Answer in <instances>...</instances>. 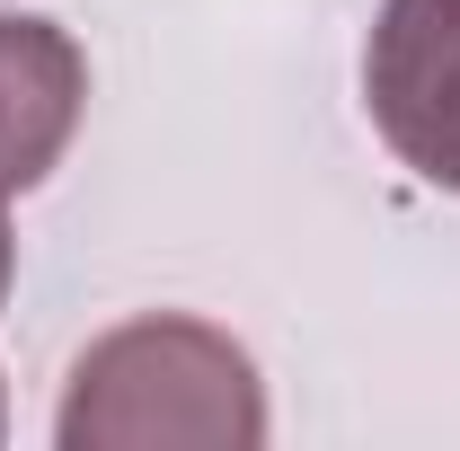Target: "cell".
<instances>
[{"label": "cell", "instance_id": "6da1fadb", "mask_svg": "<svg viewBox=\"0 0 460 451\" xmlns=\"http://www.w3.org/2000/svg\"><path fill=\"white\" fill-rule=\"evenodd\" d=\"M266 398L248 354L195 319H142L80 354L62 398V443H257Z\"/></svg>", "mask_w": 460, "mask_h": 451}, {"label": "cell", "instance_id": "7a4b0ae2", "mask_svg": "<svg viewBox=\"0 0 460 451\" xmlns=\"http://www.w3.org/2000/svg\"><path fill=\"white\" fill-rule=\"evenodd\" d=\"M363 89L390 151L460 195V0H390L363 54Z\"/></svg>", "mask_w": 460, "mask_h": 451}, {"label": "cell", "instance_id": "3957f363", "mask_svg": "<svg viewBox=\"0 0 460 451\" xmlns=\"http://www.w3.org/2000/svg\"><path fill=\"white\" fill-rule=\"evenodd\" d=\"M80 98H89L80 45L45 18H0V195L36 186L62 160Z\"/></svg>", "mask_w": 460, "mask_h": 451}, {"label": "cell", "instance_id": "277c9868", "mask_svg": "<svg viewBox=\"0 0 460 451\" xmlns=\"http://www.w3.org/2000/svg\"><path fill=\"white\" fill-rule=\"evenodd\" d=\"M0 292H9V222H0Z\"/></svg>", "mask_w": 460, "mask_h": 451}]
</instances>
